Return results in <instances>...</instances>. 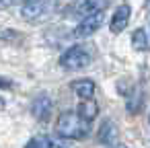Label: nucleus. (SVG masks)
Listing matches in <instances>:
<instances>
[{
    "mask_svg": "<svg viewBox=\"0 0 150 148\" xmlns=\"http://www.w3.org/2000/svg\"><path fill=\"white\" fill-rule=\"evenodd\" d=\"M56 134L64 140H82L91 134V121L78 111H64L56 121Z\"/></svg>",
    "mask_w": 150,
    "mask_h": 148,
    "instance_id": "nucleus-1",
    "label": "nucleus"
},
{
    "mask_svg": "<svg viewBox=\"0 0 150 148\" xmlns=\"http://www.w3.org/2000/svg\"><path fill=\"white\" fill-rule=\"evenodd\" d=\"M91 64V54L84 45H72L68 47L62 56H60V66L68 72H74V70H82Z\"/></svg>",
    "mask_w": 150,
    "mask_h": 148,
    "instance_id": "nucleus-2",
    "label": "nucleus"
},
{
    "mask_svg": "<svg viewBox=\"0 0 150 148\" xmlns=\"http://www.w3.org/2000/svg\"><path fill=\"white\" fill-rule=\"evenodd\" d=\"M54 11V0H27L21 6V17L31 23H39Z\"/></svg>",
    "mask_w": 150,
    "mask_h": 148,
    "instance_id": "nucleus-3",
    "label": "nucleus"
},
{
    "mask_svg": "<svg viewBox=\"0 0 150 148\" xmlns=\"http://www.w3.org/2000/svg\"><path fill=\"white\" fill-rule=\"evenodd\" d=\"M103 25V13H95V15H86L80 17L78 25L74 27L72 35L74 37H91L93 33H97Z\"/></svg>",
    "mask_w": 150,
    "mask_h": 148,
    "instance_id": "nucleus-4",
    "label": "nucleus"
},
{
    "mask_svg": "<svg viewBox=\"0 0 150 148\" xmlns=\"http://www.w3.org/2000/svg\"><path fill=\"white\" fill-rule=\"evenodd\" d=\"M52 107H54L52 97L45 95V93H39V95L31 101V113H33V117H35L37 121H47L50 115H52Z\"/></svg>",
    "mask_w": 150,
    "mask_h": 148,
    "instance_id": "nucleus-5",
    "label": "nucleus"
},
{
    "mask_svg": "<svg viewBox=\"0 0 150 148\" xmlns=\"http://www.w3.org/2000/svg\"><path fill=\"white\" fill-rule=\"evenodd\" d=\"M129 17H132V6L125 4V2L119 4V6L115 8V13H113L111 21H109V29H111V33H121V31L127 27Z\"/></svg>",
    "mask_w": 150,
    "mask_h": 148,
    "instance_id": "nucleus-6",
    "label": "nucleus"
},
{
    "mask_svg": "<svg viewBox=\"0 0 150 148\" xmlns=\"http://www.w3.org/2000/svg\"><path fill=\"white\" fill-rule=\"evenodd\" d=\"M109 4V0H78L74 4V15L76 17H86L95 13H103Z\"/></svg>",
    "mask_w": 150,
    "mask_h": 148,
    "instance_id": "nucleus-7",
    "label": "nucleus"
},
{
    "mask_svg": "<svg viewBox=\"0 0 150 148\" xmlns=\"http://www.w3.org/2000/svg\"><path fill=\"white\" fill-rule=\"evenodd\" d=\"M64 138H52V136H37V138H31L27 142L25 148H70L68 144L62 142Z\"/></svg>",
    "mask_w": 150,
    "mask_h": 148,
    "instance_id": "nucleus-8",
    "label": "nucleus"
},
{
    "mask_svg": "<svg viewBox=\"0 0 150 148\" xmlns=\"http://www.w3.org/2000/svg\"><path fill=\"white\" fill-rule=\"evenodd\" d=\"M95 80L91 78H80V80H74L72 82V91L80 97V99H91L95 95Z\"/></svg>",
    "mask_w": 150,
    "mask_h": 148,
    "instance_id": "nucleus-9",
    "label": "nucleus"
},
{
    "mask_svg": "<svg viewBox=\"0 0 150 148\" xmlns=\"http://www.w3.org/2000/svg\"><path fill=\"white\" fill-rule=\"evenodd\" d=\"M99 140L103 144H107V146L115 144V140H117V127H115V123L111 119H105L101 123V127H99Z\"/></svg>",
    "mask_w": 150,
    "mask_h": 148,
    "instance_id": "nucleus-10",
    "label": "nucleus"
},
{
    "mask_svg": "<svg viewBox=\"0 0 150 148\" xmlns=\"http://www.w3.org/2000/svg\"><path fill=\"white\" fill-rule=\"evenodd\" d=\"M84 119H88L91 123H93V119L99 115V105H97V101H93V97L91 99H82V103L78 105V109H76Z\"/></svg>",
    "mask_w": 150,
    "mask_h": 148,
    "instance_id": "nucleus-11",
    "label": "nucleus"
},
{
    "mask_svg": "<svg viewBox=\"0 0 150 148\" xmlns=\"http://www.w3.org/2000/svg\"><path fill=\"white\" fill-rule=\"evenodd\" d=\"M132 45H134V50H138V52H146L150 45H148V35H146V31L144 29H136L134 33H132Z\"/></svg>",
    "mask_w": 150,
    "mask_h": 148,
    "instance_id": "nucleus-12",
    "label": "nucleus"
},
{
    "mask_svg": "<svg viewBox=\"0 0 150 148\" xmlns=\"http://www.w3.org/2000/svg\"><path fill=\"white\" fill-rule=\"evenodd\" d=\"M13 86H15V82H13V80L4 78V76H0V89H6V91H11Z\"/></svg>",
    "mask_w": 150,
    "mask_h": 148,
    "instance_id": "nucleus-13",
    "label": "nucleus"
},
{
    "mask_svg": "<svg viewBox=\"0 0 150 148\" xmlns=\"http://www.w3.org/2000/svg\"><path fill=\"white\" fill-rule=\"evenodd\" d=\"M27 0H6V4L4 6H11V4H25Z\"/></svg>",
    "mask_w": 150,
    "mask_h": 148,
    "instance_id": "nucleus-14",
    "label": "nucleus"
},
{
    "mask_svg": "<svg viewBox=\"0 0 150 148\" xmlns=\"http://www.w3.org/2000/svg\"><path fill=\"white\" fill-rule=\"evenodd\" d=\"M4 105H6V101H4L2 97H0V109H4Z\"/></svg>",
    "mask_w": 150,
    "mask_h": 148,
    "instance_id": "nucleus-15",
    "label": "nucleus"
},
{
    "mask_svg": "<svg viewBox=\"0 0 150 148\" xmlns=\"http://www.w3.org/2000/svg\"><path fill=\"white\" fill-rule=\"evenodd\" d=\"M146 4H148V8H150V0H146Z\"/></svg>",
    "mask_w": 150,
    "mask_h": 148,
    "instance_id": "nucleus-16",
    "label": "nucleus"
},
{
    "mask_svg": "<svg viewBox=\"0 0 150 148\" xmlns=\"http://www.w3.org/2000/svg\"><path fill=\"white\" fill-rule=\"evenodd\" d=\"M119 148H125V146H119Z\"/></svg>",
    "mask_w": 150,
    "mask_h": 148,
    "instance_id": "nucleus-17",
    "label": "nucleus"
}]
</instances>
